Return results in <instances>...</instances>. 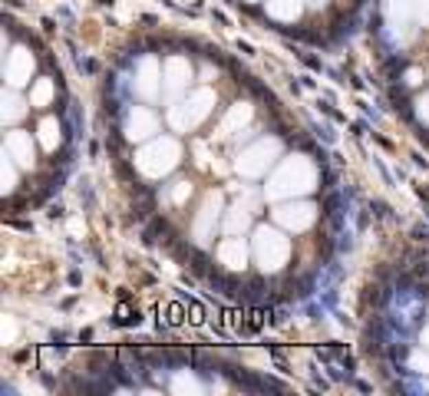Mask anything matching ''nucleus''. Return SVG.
I'll list each match as a JSON object with an SVG mask.
<instances>
[{
  "instance_id": "3",
  "label": "nucleus",
  "mask_w": 429,
  "mask_h": 396,
  "mask_svg": "<svg viewBox=\"0 0 429 396\" xmlns=\"http://www.w3.org/2000/svg\"><path fill=\"white\" fill-rule=\"evenodd\" d=\"M7 152H10V159H16L20 165H30L33 162V146L27 135H20V132H10V139H7Z\"/></svg>"
},
{
  "instance_id": "5",
  "label": "nucleus",
  "mask_w": 429,
  "mask_h": 396,
  "mask_svg": "<svg viewBox=\"0 0 429 396\" xmlns=\"http://www.w3.org/2000/svg\"><path fill=\"white\" fill-rule=\"evenodd\" d=\"M221 258H225L228 267H238V264L245 267V248L238 245V241H228V245L221 248Z\"/></svg>"
},
{
  "instance_id": "10",
  "label": "nucleus",
  "mask_w": 429,
  "mask_h": 396,
  "mask_svg": "<svg viewBox=\"0 0 429 396\" xmlns=\"http://www.w3.org/2000/svg\"><path fill=\"white\" fill-rule=\"evenodd\" d=\"M419 16H423V20H429V0H419Z\"/></svg>"
},
{
  "instance_id": "11",
  "label": "nucleus",
  "mask_w": 429,
  "mask_h": 396,
  "mask_svg": "<svg viewBox=\"0 0 429 396\" xmlns=\"http://www.w3.org/2000/svg\"><path fill=\"white\" fill-rule=\"evenodd\" d=\"M314 3H320V0H314Z\"/></svg>"
},
{
  "instance_id": "4",
  "label": "nucleus",
  "mask_w": 429,
  "mask_h": 396,
  "mask_svg": "<svg viewBox=\"0 0 429 396\" xmlns=\"http://www.w3.org/2000/svg\"><path fill=\"white\" fill-rule=\"evenodd\" d=\"M280 221H287V225H294V228H307L314 221V208L311 205H297V208H280L278 212Z\"/></svg>"
},
{
  "instance_id": "6",
  "label": "nucleus",
  "mask_w": 429,
  "mask_h": 396,
  "mask_svg": "<svg viewBox=\"0 0 429 396\" xmlns=\"http://www.w3.org/2000/svg\"><path fill=\"white\" fill-rule=\"evenodd\" d=\"M297 10H300L297 0H274V3H271V14L274 16H287V20H291V16H297Z\"/></svg>"
},
{
  "instance_id": "7",
  "label": "nucleus",
  "mask_w": 429,
  "mask_h": 396,
  "mask_svg": "<svg viewBox=\"0 0 429 396\" xmlns=\"http://www.w3.org/2000/svg\"><path fill=\"white\" fill-rule=\"evenodd\" d=\"M40 132H43V142H47L50 148H53V146H56V142H60V126H56L53 119H47V122L40 126Z\"/></svg>"
},
{
  "instance_id": "1",
  "label": "nucleus",
  "mask_w": 429,
  "mask_h": 396,
  "mask_svg": "<svg viewBox=\"0 0 429 396\" xmlns=\"http://www.w3.org/2000/svg\"><path fill=\"white\" fill-rule=\"evenodd\" d=\"M287 254V241L274 234V231H258V258H261V267H278Z\"/></svg>"
},
{
  "instance_id": "2",
  "label": "nucleus",
  "mask_w": 429,
  "mask_h": 396,
  "mask_svg": "<svg viewBox=\"0 0 429 396\" xmlns=\"http://www.w3.org/2000/svg\"><path fill=\"white\" fill-rule=\"evenodd\" d=\"M172 165H175V146L172 142H155L142 155V168H148V172H168Z\"/></svg>"
},
{
  "instance_id": "8",
  "label": "nucleus",
  "mask_w": 429,
  "mask_h": 396,
  "mask_svg": "<svg viewBox=\"0 0 429 396\" xmlns=\"http://www.w3.org/2000/svg\"><path fill=\"white\" fill-rule=\"evenodd\" d=\"M185 307L182 304H168V311H165V324H172V327H179L182 320H185Z\"/></svg>"
},
{
  "instance_id": "9",
  "label": "nucleus",
  "mask_w": 429,
  "mask_h": 396,
  "mask_svg": "<svg viewBox=\"0 0 429 396\" xmlns=\"http://www.w3.org/2000/svg\"><path fill=\"white\" fill-rule=\"evenodd\" d=\"M188 320H192V324H201V320H205V307H201L198 300L188 304Z\"/></svg>"
}]
</instances>
